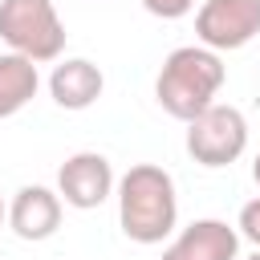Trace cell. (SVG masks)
<instances>
[{
    "mask_svg": "<svg viewBox=\"0 0 260 260\" xmlns=\"http://www.w3.org/2000/svg\"><path fill=\"white\" fill-rule=\"evenodd\" d=\"M114 191H118V179H114V167L102 150H77L57 167V195L65 207L93 211Z\"/></svg>",
    "mask_w": 260,
    "mask_h": 260,
    "instance_id": "6",
    "label": "cell"
},
{
    "mask_svg": "<svg viewBox=\"0 0 260 260\" xmlns=\"http://www.w3.org/2000/svg\"><path fill=\"white\" fill-rule=\"evenodd\" d=\"M223 81H228V65L219 53L203 45H179L162 57V69L154 77V102L171 118L195 122L203 110L215 106Z\"/></svg>",
    "mask_w": 260,
    "mask_h": 260,
    "instance_id": "2",
    "label": "cell"
},
{
    "mask_svg": "<svg viewBox=\"0 0 260 260\" xmlns=\"http://www.w3.org/2000/svg\"><path fill=\"white\" fill-rule=\"evenodd\" d=\"M158 260H240V232L228 219H195L162 248Z\"/></svg>",
    "mask_w": 260,
    "mask_h": 260,
    "instance_id": "8",
    "label": "cell"
},
{
    "mask_svg": "<svg viewBox=\"0 0 260 260\" xmlns=\"http://www.w3.org/2000/svg\"><path fill=\"white\" fill-rule=\"evenodd\" d=\"M142 8L150 16H158V20H179V16H187L195 8V0H142Z\"/></svg>",
    "mask_w": 260,
    "mask_h": 260,
    "instance_id": "12",
    "label": "cell"
},
{
    "mask_svg": "<svg viewBox=\"0 0 260 260\" xmlns=\"http://www.w3.org/2000/svg\"><path fill=\"white\" fill-rule=\"evenodd\" d=\"M248 260H260V248H256V252H252V256H248Z\"/></svg>",
    "mask_w": 260,
    "mask_h": 260,
    "instance_id": "15",
    "label": "cell"
},
{
    "mask_svg": "<svg viewBox=\"0 0 260 260\" xmlns=\"http://www.w3.org/2000/svg\"><path fill=\"white\" fill-rule=\"evenodd\" d=\"M61 207H65V203H61V195H57L53 187L28 183V187H20V191L12 195V203H8V228H12L16 240L41 244V240L57 236V228H61Z\"/></svg>",
    "mask_w": 260,
    "mask_h": 260,
    "instance_id": "7",
    "label": "cell"
},
{
    "mask_svg": "<svg viewBox=\"0 0 260 260\" xmlns=\"http://www.w3.org/2000/svg\"><path fill=\"white\" fill-rule=\"evenodd\" d=\"M106 89V73L89 57H61L49 73V98L61 110H89Z\"/></svg>",
    "mask_w": 260,
    "mask_h": 260,
    "instance_id": "9",
    "label": "cell"
},
{
    "mask_svg": "<svg viewBox=\"0 0 260 260\" xmlns=\"http://www.w3.org/2000/svg\"><path fill=\"white\" fill-rule=\"evenodd\" d=\"M41 89V69L37 61L20 53H0V122L20 114Z\"/></svg>",
    "mask_w": 260,
    "mask_h": 260,
    "instance_id": "10",
    "label": "cell"
},
{
    "mask_svg": "<svg viewBox=\"0 0 260 260\" xmlns=\"http://www.w3.org/2000/svg\"><path fill=\"white\" fill-rule=\"evenodd\" d=\"M236 232H240V240H248V244H256V248H260V195H256V199H248V203L240 207Z\"/></svg>",
    "mask_w": 260,
    "mask_h": 260,
    "instance_id": "11",
    "label": "cell"
},
{
    "mask_svg": "<svg viewBox=\"0 0 260 260\" xmlns=\"http://www.w3.org/2000/svg\"><path fill=\"white\" fill-rule=\"evenodd\" d=\"M252 179H256V187H260V154L252 158Z\"/></svg>",
    "mask_w": 260,
    "mask_h": 260,
    "instance_id": "13",
    "label": "cell"
},
{
    "mask_svg": "<svg viewBox=\"0 0 260 260\" xmlns=\"http://www.w3.org/2000/svg\"><path fill=\"white\" fill-rule=\"evenodd\" d=\"M4 223H8V203L0 199V228H4Z\"/></svg>",
    "mask_w": 260,
    "mask_h": 260,
    "instance_id": "14",
    "label": "cell"
},
{
    "mask_svg": "<svg viewBox=\"0 0 260 260\" xmlns=\"http://www.w3.org/2000/svg\"><path fill=\"white\" fill-rule=\"evenodd\" d=\"M65 37L69 32L53 0H0V41L8 45V53L49 65L61 61Z\"/></svg>",
    "mask_w": 260,
    "mask_h": 260,
    "instance_id": "3",
    "label": "cell"
},
{
    "mask_svg": "<svg viewBox=\"0 0 260 260\" xmlns=\"http://www.w3.org/2000/svg\"><path fill=\"white\" fill-rule=\"evenodd\" d=\"M244 150H248V122H244V114L236 106L215 102L195 122H187V154L199 167H207V171L232 167Z\"/></svg>",
    "mask_w": 260,
    "mask_h": 260,
    "instance_id": "4",
    "label": "cell"
},
{
    "mask_svg": "<svg viewBox=\"0 0 260 260\" xmlns=\"http://www.w3.org/2000/svg\"><path fill=\"white\" fill-rule=\"evenodd\" d=\"M118 228L134 244H162L179 228V191L158 162H134L118 179Z\"/></svg>",
    "mask_w": 260,
    "mask_h": 260,
    "instance_id": "1",
    "label": "cell"
},
{
    "mask_svg": "<svg viewBox=\"0 0 260 260\" xmlns=\"http://www.w3.org/2000/svg\"><path fill=\"white\" fill-rule=\"evenodd\" d=\"M195 37L211 53H236L260 37V0H203Z\"/></svg>",
    "mask_w": 260,
    "mask_h": 260,
    "instance_id": "5",
    "label": "cell"
}]
</instances>
